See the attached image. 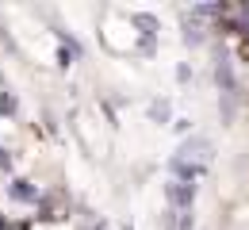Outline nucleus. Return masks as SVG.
<instances>
[{
  "mask_svg": "<svg viewBox=\"0 0 249 230\" xmlns=\"http://www.w3.org/2000/svg\"><path fill=\"white\" fill-rule=\"evenodd\" d=\"M238 54L249 62V35H242V38H238Z\"/></svg>",
  "mask_w": 249,
  "mask_h": 230,
  "instance_id": "obj_1",
  "label": "nucleus"
},
{
  "mask_svg": "<svg viewBox=\"0 0 249 230\" xmlns=\"http://www.w3.org/2000/svg\"><path fill=\"white\" fill-rule=\"evenodd\" d=\"M242 16H246V27H249V8H246V12H242Z\"/></svg>",
  "mask_w": 249,
  "mask_h": 230,
  "instance_id": "obj_2",
  "label": "nucleus"
}]
</instances>
